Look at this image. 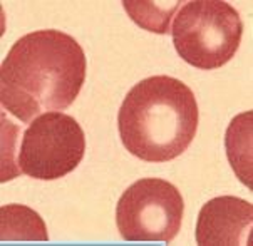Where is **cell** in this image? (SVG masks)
Listing matches in <instances>:
<instances>
[{
    "label": "cell",
    "instance_id": "cell-1",
    "mask_svg": "<svg viewBox=\"0 0 253 246\" xmlns=\"http://www.w3.org/2000/svg\"><path fill=\"white\" fill-rule=\"evenodd\" d=\"M87 72L85 54L69 34L47 29L20 37L0 67L2 106L24 123L67 109Z\"/></svg>",
    "mask_w": 253,
    "mask_h": 246
},
{
    "label": "cell",
    "instance_id": "cell-2",
    "mask_svg": "<svg viewBox=\"0 0 253 246\" xmlns=\"http://www.w3.org/2000/svg\"><path fill=\"white\" fill-rule=\"evenodd\" d=\"M198 102L184 82L169 76L143 79L118 114L121 141L146 163H168L190 148L198 129Z\"/></svg>",
    "mask_w": 253,
    "mask_h": 246
},
{
    "label": "cell",
    "instance_id": "cell-3",
    "mask_svg": "<svg viewBox=\"0 0 253 246\" xmlns=\"http://www.w3.org/2000/svg\"><path fill=\"white\" fill-rule=\"evenodd\" d=\"M171 36L184 62L201 71H213L235 57L242 42L243 22L228 2L193 0L174 17Z\"/></svg>",
    "mask_w": 253,
    "mask_h": 246
},
{
    "label": "cell",
    "instance_id": "cell-4",
    "mask_svg": "<svg viewBox=\"0 0 253 246\" xmlns=\"http://www.w3.org/2000/svg\"><path fill=\"white\" fill-rule=\"evenodd\" d=\"M184 201L174 184L143 178L131 184L116 206V224L126 241L171 243L181 230Z\"/></svg>",
    "mask_w": 253,
    "mask_h": 246
},
{
    "label": "cell",
    "instance_id": "cell-5",
    "mask_svg": "<svg viewBox=\"0 0 253 246\" xmlns=\"http://www.w3.org/2000/svg\"><path fill=\"white\" fill-rule=\"evenodd\" d=\"M84 153L85 136L81 124L64 112H45L25 129L17 164L29 178L54 181L74 171Z\"/></svg>",
    "mask_w": 253,
    "mask_h": 246
},
{
    "label": "cell",
    "instance_id": "cell-6",
    "mask_svg": "<svg viewBox=\"0 0 253 246\" xmlns=\"http://www.w3.org/2000/svg\"><path fill=\"white\" fill-rule=\"evenodd\" d=\"M253 205L235 196H220L203 205L196 221V243L201 246L250 245Z\"/></svg>",
    "mask_w": 253,
    "mask_h": 246
},
{
    "label": "cell",
    "instance_id": "cell-7",
    "mask_svg": "<svg viewBox=\"0 0 253 246\" xmlns=\"http://www.w3.org/2000/svg\"><path fill=\"white\" fill-rule=\"evenodd\" d=\"M252 119L253 112H243L231 121L226 131V156L243 184L253 189L252 184Z\"/></svg>",
    "mask_w": 253,
    "mask_h": 246
},
{
    "label": "cell",
    "instance_id": "cell-8",
    "mask_svg": "<svg viewBox=\"0 0 253 246\" xmlns=\"http://www.w3.org/2000/svg\"><path fill=\"white\" fill-rule=\"evenodd\" d=\"M178 2H148V0H124L127 15L139 27L154 34H168L169 20L179 7Z\"/></svg>",
    "mask_w": 253,
    "mask_h": 246
},
{
    "label": "cell",
    "instance_id": "cell-9",
    "mask_svg": "<svg viewBox=\"0 0 253 246\" xmlns=\"http://www.w3.org/2000/svg\"><path fill=\"white\" fill-rule=\"evenodd\" d=\"M0 211H2V235L7 231H19L20 228L29 226V228H32L34 231H37L44 240H47L45 230H39V228L36 230V226H44V223H42V219L39 218L37 213L31 211V213L27 214V218L24 216V219H19L20 216H15V211L12 206H3Z\"/></svg>",
    "mask_w": 253,
    "mask_h": 246
}]
</instances>
